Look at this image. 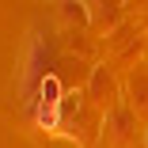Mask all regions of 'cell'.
<instances>
[{"label":"cell","mask_w":148,"mask_h":148,"mask_svg":"<svg viewBox=\"0 0 148 148\" xmlns=\"http://www.w3.org/2000/svg\"><path fill=\"white\" fill-rule=\"evenodd\" d=\"M38 103H53V106L61 103V84H57V76H46V80H42V87H38V99H34V106H38Z\"/></svg>","instance_id":"cell-1"},{"label":"cell","mask_w":148,"mask_h":148,"mask_svg":"<svg viewBox=\"0 0 148 148\" xmlns=\"http://www.w3.org/2000/svg\"><path fill=\"white\" fill-rule=\"evenodd\" d=\"M34 114H38V125H42V129H53V125H57V106H53V103H38Z\"/></svg>","instance_id":"cell-2"}]
</instances>
